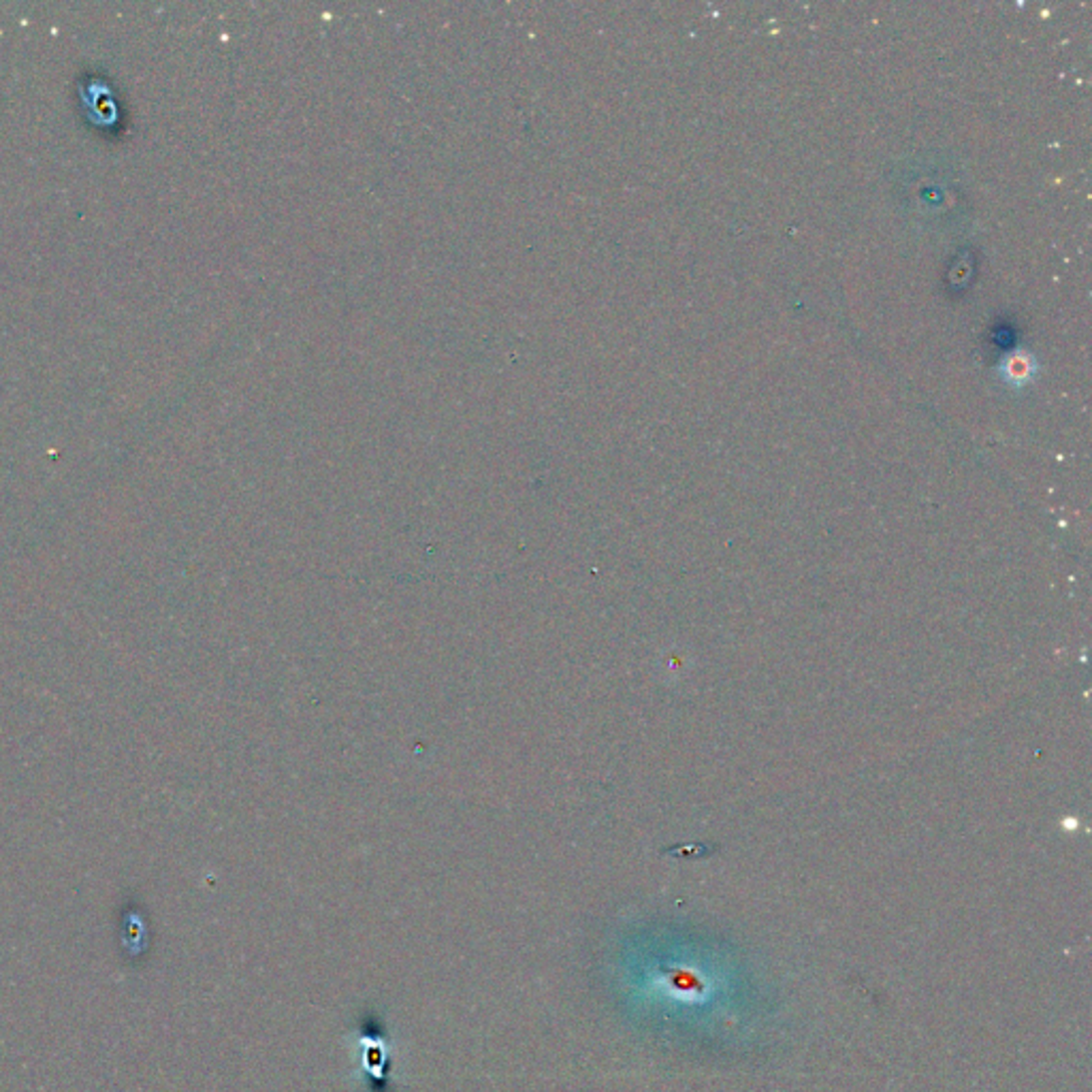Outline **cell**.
<instances>
[{"label":"cell","mask_w":1092,"mask_h":1092,"mask_svg":"<svg viewBox=\"0 0 1092 1092\" xmlns=\"http://www.w3.org/2000/svg\"><path fill=\"white\" fill-rule=\"evenodd\" d=\"M1033 374H1035V361L1031 355H1026L1022 351L1009 355L1003 361V376L1011 385H1024L1033 378Z\"/></svg>","instance_id":"1"}]
</instances>
